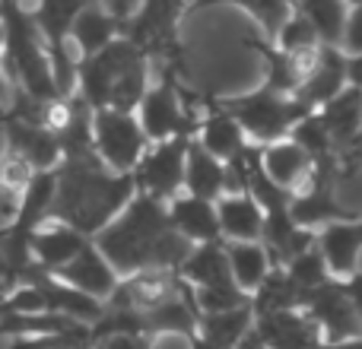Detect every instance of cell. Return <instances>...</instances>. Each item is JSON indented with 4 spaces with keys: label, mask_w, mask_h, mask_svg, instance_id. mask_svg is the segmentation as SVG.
<instances>
[{
    "label": "cell",
    "mask_w": 362,
    "mask_h": 349,
    "mask_svg": "<svg viewBox=\"0 0 362 349\" xmlns=\"http://www.w3.org/2000/svg\"><path fill=\"white\" fill-rule=\"evenodd\" d=\"M286 273L293 276V283L305 295L312 292V289H318V286H325V283L334 280V273H331V267H327L325 254L318 251V242H315L308 251H302L299 257H293V261L286 264Z\"/></svg>",
    "instance_id": "31"
},
{
    "label": "cell",
    "mask_w": 362,
    "mask_h": 349,
    "mask_svg": "<svg viewBox=\"0 0 362 349\" xmlns=\"http://www.w3.org/2000/svg\"><path fill=\"white\" fill-rule=\"evenodd\" d=\"M0 134H4V150L23 156L35 172H54L64 162L61 140L51 127L35 124V121H16L4 118L0 121Z\"/></svg>",
    "instance_id": "11"
},
{
    "label": "cell",
    "mask_w": 362,
    "mask_h": 349,
    "mask_svg": "<svg viewBox=\"0 0 362 349\" xmlns=\"http://www.w3.org/2000/svg\"><path fill=\"white\" fill-rule=\"evenodd\" d=\"M194 140H197L206 153L223 159V162L238 159L251 146L248 137H245V131H242V124L226 112L223 102L210 99V95L204 99V114H200V127H197V134H194Z\"/></svg>",
    "instance_id": "12"
},
{
    "label": "cell",
    "mask_w": 362,
    "mask_h": 349,
    "mask_svg": "<svg viewBox=\"0 0 362 349\" xmlns=\"http://www.w3.org/2000/svg\"><path fill=\"white\" fill-rule=\"evenodd\" d=\"M216 213L223 242H261L264 238V210L251 197V191L223 194L216 200Z\"/></svg>",
    "instance_id": "23"
},
{
    "label": "cell",
    "mask_w": 362,
    "mask_h": 349,
    "mask_svg": "<svg viewBox=\"0 0 362 349\" xmlns=\"http://www.w3.org/2000/svg\"><path fill=\"white\" fill-rule=\"evenodd\" d=\"M232 349H267V343H264V337H261V331L257 327H251L248 333H245L242 340H238Z\"/></svg>",
    "instance_id": "37"
},
{
    "label": "cell",
    "mask_w": 362,
    "mask_h": 349,
    "mask_svg": "<svg viewBox=\"0 0 362 349\" xmlns=\"http://www.w3.org/2000/svg\"><path fill=\"white\" fill-rule=\"evenodd\" d=\"M54 276L61 283H67V286H74V289H80V292L93 295V299H99V302L112 299V292L121 283V273L108 264V257L95 248V242H89L86 248H83L67 267L57 270Z\"/></svg>",
    "instance_id": "13"
},
{
    "label": "cell",
    "mask_w": 362,
    "mask_h": 349,
    "mask_svg": "<svg viewBox=\"0 0 362 349\" xmlns=\"http://www.w3.org/2000/svg\"><path fill=\"white\" fill-rule=\"evenodd\" d=\"M137 197L134 174L112 172L99 156H74L57 165V187L48 219L95 238Z\"/></svg>",
    "instance_id": "2"
},
{
    "label": "cell",
    "mask_w": 362,
    "mask_h": 349,
    "mask_svg": "<svg viewBox=\"0 0 362 349\" xmlns=\"http://www.w3.org/2000/svg\"><path fill=\"white\" fill-rule=\"evenodd\" d=\"M169 219L178 235H185L191 244L223 242L216 200H204V197H194V194H178L175 200H169Z\"/></svg>",
    "instance_id": "20"
},
{
    "label": "cell",
    "mask_w": 362,
    "mask_h": 349,
    "mask_svg": "<svg viewBox=\"0 0 362 349\" xmlns=\"http://www.w3.org/2000/svg\"><path fill=\"white\" fill-rule=\"evenodd\" d=\"M187 146L191 137H172L150 143L146 156L140 159L134 181H137L140 194H150L156 200H175L185 194V162H187Z\"/></svg>",
    "instance_id": "9"
},
{
    "label": "cell",
    "mask_w": 362,
    "mask_h": 349,
    "mask_svg": "<svg viewBox=\"0 0 362 349\" xmlns=\"http://www.w3.org/2000/svg\"><path fill=\"white\" fill-rule=\"evenodd\" d=\"M178 273L194 292H200V289H232L235 286L232 270H229V254H226V242L194 244V251L178 267Z\"/></svg>",
    "instance_id": "21"
},
{
    "label": "cell",
    "mask_w": 362,
    "mask_h": 349,
    "mask_svg": "<svg viewBox=\"0 0 362 349\" xmlns=\"http://www.w3.org/2000/svg\"><path fill=\"white\" fill-rule=\"evenodd\" d=\"M274 42L280 45L283 51H305V48H318L321 38H318V32H315V25L293 6V13H289V19L283 23V29L276 32Z\"/></svg>",
    "instance_id": "32"
},
{
    "label": "cell",
    "mask_w": 362,
    "mask_h": 349,
    "mask_svg": "<svg viewBox=\"0 0 362 349\" xmlns=\"http://www.w3.org/2000/svg\"><path fill=\"white\" fill-rule=\"evenodd\" d=\"M302 302H305V292L293 283L286 267H274L267 273V280L251 295L255 318L257 314H274V312H293V308H302Z\"/></svg>",
    "instance_id": "26"
},
{
    "label": "cell",
    "mask_w": 362,
    "mask_h": 349,
    "mask_svg": "<svg viewBox=\"0 0 362 349\" xmlns=\"http://www.w3.org/2000/svg\"><path fill=\"white\" fill-rule=\"evenodd\" d=\"M144 64H153V61L131 38H124V35L115 38L99 54L80 61V67H76V95H83L93 108H108L118 83L124 76H131L137 67H144Z\"/></svg>",
    "instance_id": "6"
},
{
    "label": "cell",
    "mask_w": 362,
    "mask_h": 349,
    "mask_svg": "<svg viewBox=\"0 0 362 349\" xmlns=\"http://www.w3.org/2000/svg\"><path fill=\"white\" fill-rule=\"evenodd\" d=\"M302 308L308 312V318L321 327L325 340H346L362 333V318L353 305V299L346 295L344 280H331L325 286L312 289L302 302Z\"/></svg>",
    "instance_id": "10"
},
{
    "label": "cell",
    "mask_w": 362,
    "mask_h": 349,
    "mask_svg": "<svg viewBox=\"0 0 362 349\" xmlns=\"http://www.w3.org/2000/svg\"><path fill=\"white\" fill-rule=\"evenodd\" d=\"M95 0H35L32 6V16L35 25L42 32L45 45H48L51 64H54V80L61 95H74L76 93V67H80V57L70 48V29H74V19L86 10Z\"/></svg>",
    "instance_id": "7"
},
{
    "label": "cell",
    "mask_w": 362,
    "mask_h": 349,
    "mask_svg": "<svg viewBox=\"0 0 362 349\" xmlns=\"http://www.w3.org/2000/svg\"><path fill=\"white\" fill-rule=\"evenodd\" d=\"M321 349H362V333H356V337H346V340H325Z\"/></svg>",
    "instance_id": "38"
},
{
    "label": "cell",
    "mask_w": 362,
    "mask_h": 349,
    "mask_svg": "<svg viewBox=\"0 0 362 349\" xmlns=\"http://www.w3.org/2000/svg\"><path fill=\"white\" fill-rule=\"evenodd\" d=\"M93 140L99 159L118 174H134L150 150V137L140 127L137 112H118V108H95Z\"/></svg>",
    "instance_id": "8"
},
{
    "label": "cell",
    "mask_w": 362,
    "mask_h": 349,
    "mask_svg": "<svg viewBox=\"0 0 362 349\" xmlns=\"http://www.w3.org/2000/svg\"><path fill=\"white\" fill-rule=\"evenodd\" d=\"M93 242L121 276H131L146 267L178 270L194 251V244L172 225L169 203L140 191Z\"/></svg>",
    "instance_id": "1"
},
{
    "label": "cell",
    "mask_w": 362,
    "mask_h": 349,
    "mask_svg": "<svg viewBox=\"0 0 362 349\" xmlns=\"http://www.w3.org/2000/svg\"><path fill=\"white\" fill-rule=\"evenodd\" d=\"M346 4H350V6H356V4H362V0H346Z\"/></svg>",
    "instance_id": "39"
},
{
    "label": "cell",
    "mask_w": 362,
    "mask_h": 349,
    "mask_svg": "<svg viewBox=\"0 0 362 349\" xmlns=\"http://www.w3.org/2000/svg\"><path fill=\"white\" fill-rule=\"evenodd\" d=\"M223 108L242 124L248 143L267 146L276 140H286L293 134V127L299 124L305 114H312V108L302 105L296 95H283L270 86H257L245 95H232V99H219Z\"/></svg>",
    "instance_id": "5"
},
{
    "label": "cell",
    "mask_w": 362,
    "mask_h": 349,
    "mask_svg": "<svg viewBox=\"0 0 362 349\" xmlns=\"http://www.w3.org/2000/svg\"><path fill=\"white\" fill-rule=\"evenodd\" d=\"M346 76H350V86L362 89V51L359 54H346Z\"/></svg>",
    "instance_id": "36"
},
{
    "label": "cell",
    "mask_w": 362,
    "mask_h": 349,
    "mask_svg": "<svg viewBox=\"0 0 362 349\" xmlns=\"http://www.w3.org/2000/svg\"><path fill=\"white\" fill-rule=\"evenodd\" d=\"M255 327L261 331L267 349H321V343H325L321 327L308 318L305 308L257 314Z\"/></svg>",
    "instance_id": "14"
},
{
    "label": "cell",
    "mask_w": 362,
    "mask_h": 349,
    "mask_svg": "<svg viewBox=\"0 0 362 349\" xmlns=\"http://www.w3.org/2000/svg\"><path fill=\"white\" fill-rule=\"evenodd\" d=\"M95 349H159L156 337H146V333H115L105 337Z\"/></svg>",
    "instance_id": "33"
},
{
    "label": "cell",
    "mask_w": 362,
    "mask_h": 349,
    "mask_svg": "<svg viewBox=\"0 0 362 349\" xmlns=\"http://www.w3.org/2000/svg\"><path fill=\"white\" fill-rule=\"evenodd\" d=\"M344 289H346V295L353 299V305H356V312H359V318H362V273L346 276V280H344Z\"/></svg>",
    "instance_id": "35"
},
{
    "label": "cell",
    "mask_w": 362,
    "mask_h": 349,
    "mask_svg": "<svg viewBox=\"0 0 362 349\" xmlns=\"http://www.w3.org/2000/svg\"><path fill=\"white\" fill-rule=\"evenodd\" d=\"M318 251L325 254L334 280H346L362 264V216L331 223L318 232Z\"/></svg>",
    "instance_id": "19"
},
{
    "label": "cell",
    "mask_w": 362,
    "mask_h": 349,
    "mask_svg": "<svg viewBox=\"0 0 362 349\" xmlns=\"http://www.w3.org/2000/svg\"><path fill=\"white\" fill-rule=\"evenodd\" d=\"M226 254H229L232 280L245 295H255V289L276 267L264 242H226Z\"/></svg>",
    "instance_id": "25"
},
{
    "label": "cell",
    "mask_w": 362,
    "mask_h": 349,
    "mask_svg": "<svg viewBox=\"0 0 362 349\" xmlns=\"http://www.w3.org/2000/svg\"><path fill=\"white\" fill-rule=\"evenodd\" d=\"M293 6L315 25L321 45H340L344 48L346 19H350V4L346 0H296Z\"/></svg>",
    "instance_id": "28"
},
{
    "label": "cell",
    "mask_w": 362,
    "mask_h": 349,
    "mask_svg": "<svg viewBox=\"0 0 362 349\" xmlns=\"http://www.w3.org/2000/svg\"><path fill=\"white\" fill-rule=\"evenodd\" d=\"M318 118L325 121L337 153L346 156V153L359 143V134H362V89L346 86L344 93H337L327 105L318 108Z\"/></svg>",
    "instance_id": "22"
},
{
    "label": "cell",
    "mask_w": 362,
    "mask_h": 349,
    "mask_svg": "<svg viewBox=\"0 0 362 349\" xmlns=\"http://www.w3.org/2000/svg\"><path fill=\"white\" fill-rule=\"evenodd\" d=\"M257 150H261L264 172L280 187H286L293 197L308 187V181H312V174H315V159L308 156V150H302L293 137L276 140V143H267V146H257Z\"/></svg>",
    "instance_id": "16"
},
{
    "label": "cell",
    "mask_w": 362,
    "mask_h": 349,
    "mask_svg": "<svg viewBox=\"0 0 362 349\" xmlns=\"http://www.w3.org/2000/svg\"><path fill=\"white\" fill-rule=\"evenodd\" d=\"M35 174L38 172L32 169L23 156H16V153H10V150L0 153V197L6 200V203H4L6 216H13L19 197L25 194V187L32 184V178H35Z\"/></svg>",
    "instance_id": "30"
},
{
    "label": "cell",
    "mask_w": 362,
    "mask_h": 349,
    "mask_svg": "<svg viewBox=\"0 0 362 349\" xmlns=\"http://www.w3.org/2000/svg\"><path fill=\"white\" fill-rule=\"evenodd\" d=\"M255 327V308L242 305L232 312H216V314H200L197 321V337L219 349H232L245 333Z\"/></svg>",
    "instance_id": "27"
},
{
    "label": "cell",
    "mask_w": 362,
    "mask_h": 349,
    "mask_svg": "<svg viewBox=\"0 0 362 349\" xmlns=\"http://www.w3.org/2000/svg\"><path fill=\"white\" fill-rule=\"evenodd\" d=\"M89 242H93V238L83 235V232L48 219V223H45L42 229H35V235L29 238V254H32V264H38V267L48 270V273H57V270L67 267Z\"/></svg>",
    "instance_id": "17"
},
{
    "label": "cell",
    "mask_w": 362,
    "mask_h": 349,
    "mask_svg": "<svg viewBox=\"0 0 362 349\" xmlns=\"http://www.w3.org/2000/svg\"><path fill=\"white\" fill-rule=\"evenodd\" d=\"M346 54H359L362 51V4L350 6V19H346V35H344Z\"/></svg>",
    "instance_id": "34"
},
{
    "label": "cell",
    "mask_w": 362,
    "mask_h": 349,
    "mask_svg": "<svg viewBox=\"0 0 362 349\" xmlns=\"http://www.w3.org/2000/svg\"><path fill=\"white\" fill-rule=\"evenodd\" d=\"M181 64H159V76L150 83L144 102L137 108V118L150 143L172 137H194L200 127L197 105L204 99H187V93L178 83Z\"/></svg>",
    "instance_id": "4"
},
{
    "label": "cell",
    "mask_w": 362,
    "mask_h": 349,
    "mask_svg": "<svg viewBox=\"0 0 362 349\" xmlns=\"http://www.w3.org/2000/svg\"><path fill=\"white\" fill-rule=\"evenodd\" d=\"M210 6H238V10H245L264 29V35H267L270 42L276 38V32L283 29V23H286L289 13H293L289 0H194L187 16L197 10H210Z\"/></svg>",
    "instance_id": "29"
},
{
    "label": "cell",
    "mask_w": 362,
    "mask_h": 349,
    "mask_svg": "<svg viewBox=\"0 0 362 349\" xmlns=\"http://www.w3.org/2000/svg\"><path fill=\"white\" fill-rule=\"evenodd\" d=\"M185 194H194V197L204 200H219L223 194H229V162L206 153L194 137L191 146H187L185 162Z\"/></svg>",
    "instance_id": "24"
},
{
    "label": "cell",
    "mask_w": 362,
    "mask_h": 349,
    "mask_svg": "<svg viewBox=\"0 0 362 349\" xmlns=\"http://www.w3.org/2000/svg\"><path fill=\"white\" fill-rule=\"evenodd\" d=\"M0 25H4V67L13 89L42 102L61 99L48 45L29 6H23V0H0Z\"/></svg>",
    "instance_id": "3"
},
{
    "label": "cell",
    "mask_w": 362,
    "mask_h": 349,
    "mask_svg": "<svg viewBox=\"0 0 362 349\" xmlns=\"http://www.w3.org/2000/svg\"><path fill=\"white\" fill-rule=\"evenodd\" d=\"M346 86H350V76H346V51L340 48V45H321L315 70L308 73V80L302 83L296 99H299L302 105H308L312 112H318V108L327 105L337 93H344Z\"/></svg>",
    "instance_id": "15"
},
{
    "label": "cell",
    "mask_w": 362,
    "mask_h": 349,
    "mask_svg": "<svg viewBox=\"0 0 362 349\" xmlns=\"http://www.w3.org/2000/svg\"><path fill=\"white\" fill-rule=\"evenodd\" d=\"M121 35H124V19L115 16L102 0H95V4H89L86 10L74 19V29H70V48H74V54L83 61V57L99 54L102 48H108V45Z\"/></svg>",
    "instance_id": "18"
}]
</instances>
